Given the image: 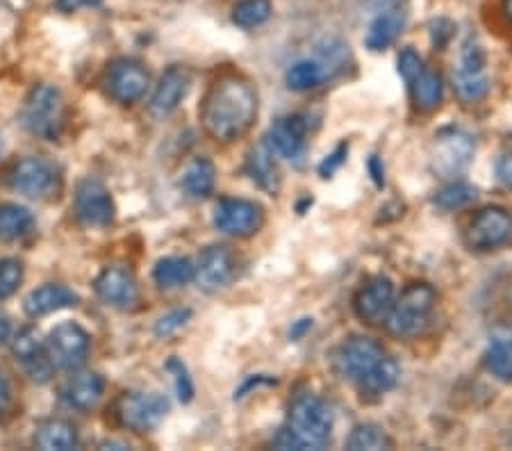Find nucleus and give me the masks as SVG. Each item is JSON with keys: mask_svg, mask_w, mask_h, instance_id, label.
<instances>
[{"mask_svg": "<svg viewBox=\"0 0 512 451\" xmlns=\"http://www.w3.org/2000/svg\"><path fill=\"white\" fill-rule=\"evenodd\" d=\"M258 117V92L249 78L226 73L214 80L201 103V123L212 139L230 144L242 139Z\"/></svg>", "mask_w": 512, "mask_h": 451, "instance_id": "obj_1", "label": "nucleus"}, {"mask_svg": "<svg viewBox=\"0 0 512 451\" xmlns=\"http://www.w3.org/2000/svg\"><path fill=\"white\" fill-rule=\"evenodd\" d=\"M335 372L358 388L362 397H381L399 381V363L387 354L383 344L371 338L353 335L333 354Z\"/></svg>", "mask_w": 512, "mask_h": 451, "instance_id": "obj_2", "label": "nucleus"}, {"mask_svg": "<svg viewBox=\"0 0 512 451\" xmlns=\"http://www.w3.org/2000/svg\"><path fill=\"white\" fill-rule=\"evenodd\" d=\"M333 436V415L317 395L296 392L287 426L274 438L276 449H324Z\"/></svg>", "mask_w": 512, "mask_h": 451, "instance_id": "obj_3", "label": "nucleus"}, {"mask_svg": "<svg viewBox=\"0 0 512 451\" xmlns=\"http://www.w3.org/2000/svg\"><path fill=\"white\" fill-rule=\"evenodd\" d=\"M437 294L428 283H410L401 292L399 299H394V306L387 315L385 324L394 338H417L431 324L435 310Z\"/></svg>", "mask_w": 512, "mask_h": 451, "instance_id": "obj_4", "label": "nucleus"}, {"mask_svg": "<svg viewBox=\"0 0 512 451\" xmlns=\"http://www.w3.org/2000/svg\"><path fill=\"white\" fill-rule=\"evenodd\" d=\"M7 185L26 199L53 201L62 192L64 176L53 160L28 155V158L14 162L7 171Z\"/></svg>", "mask_w": 512, "mask_h": 451, "instance_id": "obj_5", "label": "nucleus"}, {"mask_svg": "<svg viewBox=\"0 0 512 451\" xmlns=\"http://www.w3.org/2000/svg\"><path fill=\"white\" fill-rule=\"evenodd\" d=\"M21 123L37 137H60L64 128V98L60 89L53 85H37L32 89L23 103Z\"/></svg>", "mask_w": 512, "mask_h": 451, "instance_id": "obj_6", "label": "nucleus"}, {"mask_svg": "<svg viewBox=\"0 0 512 451\" xmlns=\"http://www.w3.org/2000/svg\"><path fill=\"white\" fill-rule=\"evenodd\" d=\"M169 413V401L155 392H123L114 404V417L130 431L146 433Z\"/></svg>", "mask_w": 512, "mask_h": 451, "instance_id": "obj_7", "label": "nucleus"}, {"mask_svg": "<svg viewBox=\"0 0 512 451\" xmlns=\"http://www.w3.org/2000/svg\"><path fill=\"white\" fill-rule=\"evenodd\" d=\"M474 158V142L458 128H444L431 146V169L440 178H456Z\"/></svg>", "mask_w": 512, "mask_h": 451, "instance_id": "obj_8", "label": "nucleus"}, {"mask_svg": "<svg viewBox=\"0 0 512 451\" xmlns=\"http://www.w3.org/2000/svg\"><path fill=\"white\" fill-rule=\"evenodd\" d=\"M465 242L474 251H497L512 244V215L503 208H483L469 219Z\"/></svg>", "mask_w": 512, "mask_h": 451, "instance_id": "obj_9", "label": "nucleus"}, {"mask_svg": "<svg viewBox=\"0 0 512 451\" xmlns=\"http://www.w3.org/2000/svg\"><path fill=\"white\" fill-rule=\"evenodd\" d=\"M46 349L53 365L60 369H78L87 363L92 338H89V333L80 324L62 322L48 335Z\"/></svg>", "mask_w": 512, "mask_h": 451, "instance_id": "obj_10", "label": "nucleus"}, {"mask_svg": "<svg viewBox=\"0 0 512 451\" xmlns=\"http://www.w3.org/2000/svg\"><path fill=\"white\" fill-rule=\"evenodd\" d=\"M73 210H76L80 224L87 228H107L114 221V212H117L110 190L96 178H85L76 187Z\"/></svg>", "mask_w": 512, "mask_h": 451, "instance_id": "obj_11", "label": "nucleus"}, {"mask_svg": "<svg viewBox=\"0 0 512 451\" xmlns=\"http://www.w3.org/2000/svg\"><path fill=\"white\" fill-rule=\"evenodd\" d=\"M151 85V76L142 62L137 60H117L107 67L105 89L114 101L121 105H132L146 94Z\"/></svg>", "mask_w": 512, "mask_h": 451, "instance_id": "obj_12", "label": "nucleus"}, {"mask_svg": "<svg viewBox=\"0 0 512 451\" xmlns=\"http://www.w3.org/2000/svg\"><path fill=\"white\" fill-rule=\"evenodd\" d=\"M264 212L246 199H221L214 208V226L233 237H251L262 228Z\"/></svg>", "mask_w": 512, "mask_h": 451, "instance_id": "obj_13", "label": "nucleus"}, {"mask_svg": "<svg viewBox=\"0 0 512 451\" xmlns=\"http://www.w3.org/2000/svg\"><path fill=\"white\" fill-rule=\"evenodd\" d=\"M394 306V285L387 276H371L358 287L353 297V310L365 324H385Z\"/></svg>", "mask_w": 512, "mask_h": 451, "instance_id": "obj_14", "label": "nucleus"}, {"mask_svg": "<svg viewBox=\"0 0 512 451\" xmlns=\"http://www.w3.org/2000/svg\"><path fill=\"white\" fill-rule=\"evenodd\" d=\"M235 276H237V258L228 246L212 244L208 249L201 251L194 278L203 290L208 292L221 290V287L233 283Z\"/></svg>", "mask_w": 512, "mask_h": 451, "instance_id": "obj_15", "label": "nucleus"}, {"mask_svg": "<svg viewBox=\"0 0 512 451\" xmlns=\"http://www.w3.org/2000/svg\"><path fill=\"white\" fill-rule=\"evenodd\" d=\"M12 354L35 383H48L53 376V360L37 328L26 326L12 342Z\"/></svg>", "mask_w": 512, "mask_h": 451, "instance_id": "obj_16", "label": "nucleus"}, {"mask_svg": "<svg viewBox=\"0 0 512 451\" xmlns=\"http://www.w3.org/2000/svg\"><path fill=\"white\" fill-rule=\"evenodd\" d=\"M96 294L107 306L128 310L139 301V285L128 267H105L96 278Z\"/></svg>", "mask_w": 512, "mask_h": 451, "instance_id": "obj_17", "label": "nucleus"}, {"mask_svg": "<svg viewBox=\"0 0 512 451\" xmlns=\"http://www.w3.org/2000/svg\"><path fill=\"white\" fill-rule=\"evenodd\" d=\"M189 87H192V73L185 67H169L162 73L158 87H155L148 110L158 119L169 117L185 101Z\"/></svg>", "mask_w": 512, "mask_h": 451, "instance_id": "obj_18", "label": "nucleus"}, {"mask_svg": "<svg viewBox=\"0 0 512 451\" xmlns=\"http://www.w3.org/2000/svg\"><path fill=\"white\" fill-rule=\"evenodd\" d=\"M78 306V294L71 290V287L60 285V283H46L32 290L26 301H23V310L32 319L48 317L53 313H60V310Z\"/></svg>", "mask_w": 512, "mask_h": 451, "instance_id": "obj_19", "label": "nucleus"}, {"mask_svg": "<svg viewBox=\"0 0 512 451\" xmlns=\"http://www.w3.org/2000/svg\"><path fill=\"white\" fill-rule=\"evenodd\" d=\"M305 135H308V123L303 117H283L269 130L267 142L276 155L287 160H299L305 151Z\"/></svg>", "mask_w": 512, "mask_h": 451, "instance_id": "obj_20", "label": "nucleus"}, {"mask_svg": "<svg viewBox=\"0 0 512 451\" xmlns=\"http://www.w3.org/2000/svg\"><path fill=\"white\" fill-rule=\"evenodd\" d=\"M103 392L105 381L101 374L82 372L66 381L62 388V399L69 408L80 410V413H89V410H94L98 406V401L103 399Z\"/></svg>", "mask_w": 512, "mask_h": 451, "instance_id": "obj_21", "label": "nucleus"}, {"mask_svg": "<svg viewBox=\"0 0 512 451\" xmlns=\"http://www.w3.org/2000/svg\"><path fill=\"white\" fill-rule=\"evenodd\" d=\"M246 174H249V178L260 187V190L269 194H278L280 169H278L276 153L269 146L267 139L260 142L258 146H253L249 155H246Z\"/></svg>", "mask_w": 512, "mask_h": 451, "instance_id": "obj_22", "label": "nucleus"}, {"mask_svg": "<svg viewBox=\"0 0 512 451\" xmlns=\"http://www.w3.org/2000/svg\"><path fill=\"white\" fill-rule=\"evenodd\" d=\"M35 447L41 451H71L80 445L78 429L69 420H44L35 429Z\"/></svg>", "mask_w": 512, "mask_h": 451, "instance_id": "obj_23", "label": "nucleus"}, {"mask_svg": "<svg viewBox=\"0 0 512 451\" xmlns=\"http://www.w3.org/2000/svg\"><path fill=\"white\" fill-rule=\"evenodd\" d=\"M408 87H410L412 103H415V108L419 112H435L440 108L444 85L437 71L424 67L415 78L408 80Z\"/></svg>", "mask_w": 512, "mask_h": 451, "instance_id": "obj_24", "label": "nucleus"}, {"mask_svg": "<svg viewBox=\"0 0 512 451\" xmlns=\"http://www.w3.org/2000/svg\"><path fill=\"white\" fill-rule=\"evenodd\" d=\"M403 26H406V16H403L401 10H390V12L378 14L376 19L371 21L367 39H365L369 51H385V48H390L396 41V37L401 35Z\"/></svg>", "mask_w": 512, "mask_h": 451, "instance_id": "obj_25", "label": "nucleus"}, {"mask_svg": "<svg viewBox=\"0 0 512 451\" xmlns=\"http://www.w3.org/2000/svg\"><path fill=\"white\" fill-rule=\"evenodd\" d=\"M35 228V217L19 203H0V242H19Z\"/></svg>", "mask_w": 512, "mask_h": 451, "instance_id": "obj_26", "label": "nucleus"}, {"mask_svg": "<svg viewBox=\"0 0 512 451\" xmlns=\"http://www.w3.org/2000/svg\"><path fill=\"white\" fill-rule=\"evenodd\" d=\"M214 183H217V169H214V164L208 158H196L189 162L183 174V187L189 196L208 199L214 192Z\"/></svg>", "mask_w": 512, "mask_h": 451, "instance_id": "obj_27", "label": "nucleus"}, {"mask_svg": "<svg viewBox=\"0 0 512 451\" xmlns=\"http://www.w3.org/2000/svg\"><path fill=\"white\" fill-rule=\"evenodd\" d=\"M194 274L196 267L192 265V260L171 256L158 260V265L153 269V281L164 287V290H173V287H183L187 283H192Z\"/></svg>", "mask_w": 512, "mask_h": 451, "instance_id": "obj_28", "label": "nucleus"}, {"mask_svg": "<svg viewBox=\"0 0 512 451\" xmlns=\"http://www.w3.org/2000/svg\"><path fill=\"white\" fill-rule=\"evenodd\" d=\"M485 367L499 381L512 383V335H497L485 351Z\"/></svg>", "mask_w": 512, "mask_h": 451, "instance_id": "obj_29", "label": "nucleus"}, {"mask_svg": "<svg viewBox=\"0 0 512 451\" xmlns=\"http://www.w3.org/2000/svg\"><path fill=\"white\" fill-rule=\"evenodd\" d=\"M453 87H456V94L462 103H478L490 92V80L485 76V69L460 67L453 76Z\"/></svg>", "mask_w": 512, "mask_h": 451, "instance_id": "obj_30", "label": "nucleus"}, {"mask_svg": "<svg viewBox=\"0 0 512 451\" xmlns=\"http://www.w3.org/2000/svg\"><path fill=\"white\" fill-rule=\"evenodd\" d=\"M394 442L378 424H360L355 426L353 433L346 440V449L351 451H376V449H392Z\"/></svg>", "mask_w": 512, "mask_h": 451, "instance_id": "obj_31", "label": "nucleus"}, {"mask_svg": "<svg viewBox=\"0 0 512 451\" xmlns=\"http://www.w3.org/2000/svg\"><path fill=\"white\" fill-rule=\"evenodd\" d=\"M271 16V0H242L233 7V21L239 28L251 30L267 23Z\"/></svg>", "mask_w": 512, "mask_h": 451, "instance_id": "obj_32", "label": "nucleus"}, {"mask_svg": "<svg viewBox=\"0 0 512 451\" xmlns=\"http://www.w3.org/2000/svg\"><path fill=\"white\" fill-rule=\"evenodd\" d=\"M285 80H287V87L294 89V92H310V89L321 85V80H324V71H321L317 62L301 60L296 62L294 67H289Z\"/></svg>", "mask_w": 512, "mask_h": 451, "instance_id": "obj_33", "label": "nucleus"}, {"mask_svg": "<svg viewBox=\"0 0 512 451\" xmlns=\"http://www.w3.org/2000/svg\"><path fill=\"white\" fill-rule=\"evenodd\" d=\"M476 199V190L467 183H451L444 187V190L437 192L435 203L440 205L442 210H460L465 208Z\"/></svg>", "mask_w": 512, "mask_h": 451, "instance_id": "obj_34", "label": "nucleus"}, {"mask_svg": "<svg viewBox=\"0 0 512 451\" xmlns=\"http://www.w3.org/2000/svg\"><path fill=\"white\" fill-rule=\"evenodd\" d=\"M23 283V262L16 258L0 260V301L10 299Z\"/></svg>", "mask_w": 512, "mask_h": 451, "instance_id": "obj_35", "label": "nucleus"}, {"mask_svg": "<svg viewBox=\"0 0 512 451\" xmlns=\"http://www.w3.org/2000/svg\"><path fill=\"white\" fill-rule=\"evenodd\" d=\"M167 369L173 374V383H176V392H178V399L183 401V404H189L194 397V383L189 379L185 365L180 363L178 358H171L167 363Z\"/></svg>", "mask_w": 512, "mask_h": 451, "instance_id": "obj_36", "label": "nucleus"}, {"mask_svg": "<svg viewBox=\"0 0 512 451\" xmlns=\"http://www.w3.org/2000/svg\"><path fill=\"white\" fill-rule=\"evenodd\" d=\"M189 315H192V313H189V310H173V313L160 317L158 326H155V333H158L160 338H167V335L176 333L178 328L185 326Z\"/></svg>", "mask_w": 512, "mask_h": 451, "instance_id": "obj_37", "label": "nucleus"}, {"mask_svg": "<svg viewBox=\"0 0 512 451\" xmlns=\"http://www.w3.org/2000/svg\"><path fill=\"white\" fill-rule=\"evenodd\" d=\"M421 69H424V62H421V57L412 51V48H406V51L399 55V73L406 82L410 78H415Z\"/></svg>", "mask_w": 512, "mask_h": 451, "instance_id": "obj_38", "label": "nucleus"}, {"mask_svg": "<svg viewBox=\"0 0 512 451\" xmlns=\"http://www.w3.org/2000/svg\"><path fill=\"white\" fill-rule=\"evenodd\" d=\"M103 0H55V7L62 14H73L78 10H94Z\"/></svg>", "mask_w": 512, "mask_h": 451, "instance_id": "obj_39", "label": "nucleus"}, {"mask_svg": "<svg viewBox=\"0 0 512 451\" xmlns=\"http://www.w3.org/2000/svg\"><path fill=\"white\" fill-rule=\"evenodd\" d=\"M497 176L503 185L512 190V151H506L499 155L497 160Z\"/></svg>", "mask_w": 512, "mask_h": 451, "instance_id": "obj_40", "label": "nucleus"}, {"mask_svg": "<svg viewBox=\"0 0 512 451\" xmlns=\"http://www.w3.org/2000/svg\"><path fill=\"white\" fill-rule=\"evenodd\" d=\"M10 408H12V385L3 374V369H0V420L10 413Z\"/></svg>", "mask_w": 512, "mask_h": 451, "instance_id": "obj_41", "label": "nucleus"}, {"mask_svg": "<svg viewBox=\"0 0 512 451\" xmlns=\"http://www.w3.org/2000/svg\"><path fill=\"white\" fill-rule=\"evenodd\" d=\"M344 155H346V146H340V149H337L333 155H328V160H324V164H321V167H319L321 176H330V174H333V171L342 164Z\"/></svg>", "mask_w": 512, "mask_h": 451, "instance_id": "obj_42", "label": "nucleus"}, {"mask_svg": "<svg viewBox=\"0 0 512 451\" xmlns=\"http://www.w3.org/2000/svg\"><path fill=\"white\" fill-rule=\"evenodd\" d=\"M10 338H12V324L5 313H0V344L10 342Z\"/></svg>", "mask_w": 512, "mask_h": 451, "instance_id": "obj_43", "label": "nucleus"}, {"mask_svg": "<svg viewBox=\"0 0 512 451\" xmlns=\"http://www.w3.org/2000/svg\"><path fill=\"white\" fill-rule=\"evenodd\" d=\"M503 12H506V19L512 23V0H503Z\"/></svg>", "mask_w": 512, "mask_h": 451, "instance_id": "obj_44", "label": "nucleus"}, {"mask_svg": "<svg viewBox=\"0 0 512 451\" xmlns=\"http://www.w3.org/2000/svg\"><path fill=\"white\" fill-rule=\"evenodd\" d=\"M3 149H5V144H3V135H0V153H3Z\"/></svg>", "mask_w": 512, "mask_h": 451, "instance_id": "obj_45", "label": "nucleus"}]
</instances>
